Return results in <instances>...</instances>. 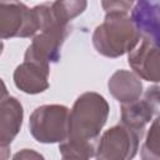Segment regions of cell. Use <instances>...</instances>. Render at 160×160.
Returning <instances> with one entry per match:
<instances>
[{"label":"cell","mask_w":160,"mask_h":160,"mask_svg":"<svg viewBox=\"0 0 160 160\" xmlns=\"http://www.w3.org/2000/svg\"><path fill=\"white\" fill-rule=\"evenodd\" d=\"M141 135L119 122L99 138L95 160H132L139 150Z\"/></svg>","instance_id":"cell-6"},{"label":"cell","mask_w":160,"mask_h":160,"mask_svg":"<svg viewBox=\"0 0 160 160\" xmlns=\"http://www.w3.org/2000/svg\"><path fill=\"white\" fill-rule=\"evenodd\" d=\"M2 96H1V110H0V148H1V160H8L9 158V148L12 140L19 134L22 118L24 109L21 102L15 98L8 95L5 84H2Z\"/></svg>","instance_id":"cell-7"},{"label":"cell","mask_w":160,"mask_h":160,"mask_svg":"<svg viewBox=\"0 0 160 160\" xmlns=\"http://www.w3.org/2000/svg\"><path fill=\"white\" fill-rule=\"evenodd\" d=\"M70 109L60 104L38 106L29 118L31 136L41 144L62 142L69 135Z\"/></svg>","instance_id":"cell-4"},{"label":"cell","mask_w":160,"mask_h":160,"mask_svg":"<svg viewBox=\"0 0 160 160\" xmlns=\"http://www.w3.org/2000/svg\"><path fill=\"white\" fill-rule=\"evenodd\" d=\"M131 70L149 82H160V46L141 39L139 46L128 55Z\"/></svg>","instance_id":"cell-8"},{"label":"cell","mask_w":160,"mask_h":160,"mask_svg":"<svg viewBox=\"0 0 160 160\" xmlns=\"http://www.w3.org/2000/svg\"><path fill=\"white\" fill-rule=\"evenodd\" d=\"M102 9L105 12H129L131 11L134 2L132 1H102Z\"/></svg>","instance_id":"cell-17"},{"label":"cell","mask_w":160,"mask_h":160,"mask_svg":"<svg viewBox=\"0 0 160 160\" xmlns=\"http://www.w3.org/2000/svg\"><path fill=\"white\" fill-rule=\"evenodd\" d=\"M144 99L150 104L155 116L160 115V85L150 86L144 95Z\"/></svg>","instance_id":"cell-16"},{"label":"cell","mask_w":160,"mask_h":160,"mask_svg":"<svg viewBox=\"0 0 160 160\" xmlns=\"http://www.w3.org/2000/svg\"><path fill=\"white\" fill-rule=\"evenodd\" d=\"M59 151L64 160H90L95 158L96 145L65 140L59 144Z\"/></svg>","instance_id":"cell-14"},{"label":"cell","mask_w":160,"mask_h":160,"mask_svg":"<svg viewBox=\"0 0 160 160\" xmlns=\"http://www.w3.org/2000/svg\"><path fill=\"white\" fill-rule=\"evenodd\" d=\"M35 9L40 18V31L28 46L24 61L50 69V64L58 62L61 58V48L71 32V25L56 14L51 2L39 4Z\"/></svg>","instance_id":"cell-1"},{"label":"cell","mask_w":160,"mask_h":160,"mask_svg":"<svg viewBox=\"0 0 160 160\" xmlns=\"http://www.w3.org/2000/svg\"><path fill=\"white\" fill-rule=\"evenodd\" d=\"M130 16L141 39L160 46V1L139 0L134 2Z\"/></svg>","instance_id":"cell-9"},{"label":"cell","mask_w":160,"mask_h":160,"mask_svg":"<svg viewBox=\"0 0 160 160\" xmlns=\"http://www.w3.org/2000/svg\"><path fill=\"white\" fill-rule=\"evenodd\" d=\"M141 160H160V115H158L146 131L140 149Z\"/></svg>","instance_id":"cell-13"},{"label":"cell","mask_w":160,"mask_h":160,"mask_svg":"<svg viewBox=\"0 0 160 160\" xmlns=\"http://www.w3.org/2000/svg\"><path fill=\"white\" fill-rule=\"evenodd\" d=\"M61 160H64V159H61Z\"/></svg>","instance_id":"cell-19"},{"label":"cell","mask_w":160,"mask_h":160,"mask_svg":"<svg viewBox=\"0 0 160 160\" xmlns=\"http://www.w3.org/2000/svg\"><path fill=\"white\" fill-rule=\"evenodd\" d=\"M52 2V8L55 9V11L62 16L65 20H68L69 22L75 19L76 16H79L80 14H82L88 6V2L84 0H74V1H51Z\"/></svg>","instance_id":"cell-15"},{"label":"cell","mask_w":160,"mask_h":160,"mask_svg":"<svg viewBox=\"0 0 160 160\" xmlns=\"http://www.w3.org/2000/svg\"><path fill=\"white\" fill-rule=\"evenodd\" d=\"M109 112L110 106L102 95L95 91L81 94L70 109L69 135L66 140L98 145Z\"/></svg>","instance_id":"cell-2"},{"label":"cell","mask_w":160,"mask_h":160,"mask_svg":"<svg viewBox=\"0 0 160 160\" xmlns=\"http://www.w3.org/2000/svg\"><path fill=\"white\" fill-rule=\"evenodd\" d=\"M11 160H45V158L32 149H21L12 155Z\"/></svg>","instance_id":"cell-18"},{"label":"cell","mask_w":160,"mask_h":160,"mask_svg":"<svg viewBox=\"0 0 160 160\" xmlns=\"http://www.w3.org/2000/svg\"><path fill=\"white\" fill-rule=\"evenodd\" d=\"M109 92L120 104H126L141 99L142 82L134 72L125 69L116 70L108 80Z\"/></svg>","instance_id":"cell-11"},{"label":"cell","mask_w":160,"mask_h":160,"mask_svg":"<svg viewBox=\"0 0 160 160\" xmlns=\"http://www.w3.org/2000/svg\"><path fill=\"white\" fill-rule=\"evenodd\" d=\"M154 110L145 99L120 104V122L132 129L141 136L146 130V125L154 116Z\"/></svg>","instance_id":"cell-12"},{"label":"cell","mask_w":160,"mask_h":160,"mask_svg":"<svg viewBox=\"0 0 160 160\" xmlns=\"http://www.w3.org/2000/svg\"><path fill=\"white\" fill-rule=\"evenodd\" d=\"M91 39L95 50L110 59L130 54L141 42V35L129 12H106L102 22L95 28Z\"/></svg>","instance_id":"cell-3"},{"label":"cell","mask_w":160,"mask_h":160,"mask_svg":"<svg viewBox=\"0 0 160 160\" xmlns=\"http://www.w3.org/2000/svg\"><path fill=\"white\" fill-rule=\"evenodd\" d=\"M40 31L38 10L28 8L24 2H0V34L1 39L34 38Z\"/></svg>","instance_id":"cell-5"},{"label":"cell","mask_w":160,"mask_h":160,"mask_svg":"<svg viewBox=\"0 0 160 160\" xmlns=\"http://www.w3.org/2000/svg\"><path fill=\"white\" fill-rule=\"evenodd\" d=\"M49 75L50 69L42 68L35 62L22 61L20 65L16 66L12 75V80L15 86L20 91L35 95L48 90Z\"/></svg>","instance_id":"cell-10"}]
</instances>
